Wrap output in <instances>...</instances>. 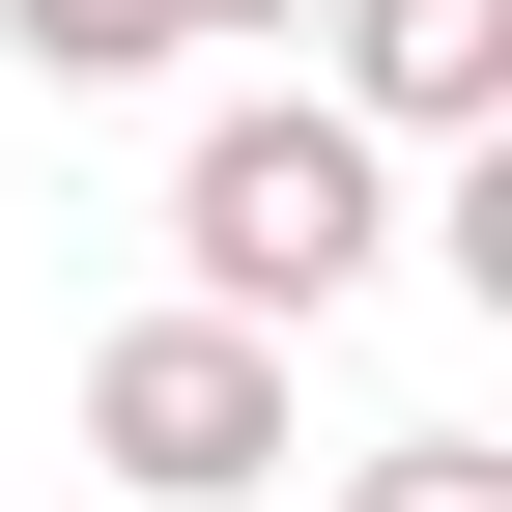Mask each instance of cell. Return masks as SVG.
I'll use <instances>...</instances> for the list:
<instances>
[{"instance_id": "6da1fadb", "label": "cell", "mask_w": 512, "mask_h": 512, "mask_svg": "<svg viewBox=\"0 0 512 512\" xmlns=\"http://www.w3.org/2000/svg\"><path fill=\"white\" fill-rule=\"evenodd\" d=\"M370 256H399V143H370L342 86H228L200 143H171V313H256V342H313Z\"/></svg>"}, {"instance_id": "7a4b0ae2", "label": "cell", "mask_w": 512, "mask_h": 512, "mask_svg": "<svg viewBox=\"0 0 512 512\" xmlns=\"http://www.w3.org/2000/svg\"><path fill=\"white\" fill-rule=\"evenodd\" d=\"M86 456L143 512H256L285 484V342H256V313H114L86 342Z\"/></svg>"}, {"instance_id": "5b68a950", "label": "cell", "mask_w": 512, "mask_h": 512, "mask_svg": "<svg viewBox=\"0 0 512 512\" xmlns=\"http://www.w3.org/2000/svg\"><path fill=\"white\" fill-rule=\"evenodd\" d=\"M342 512H512V456H484V427H370Z\"/></svg>"}, {"instance_id": "8992f818", "label": "cell", "mask_w": 512, "mask_h": 512, "mask_svg": "<svg viewBox=\"0 0 512 512\" xmlns=\"http://www.w3.org/2000/svg\"><path fill=\"white\" fill-rule=\"evenodd\" d=\"M171 29H313V0H171Z\"/></svg>"}, {"instance_id": "3957f363", "label": "cell", "mask_w": 512, "mask_h": 512, "mask_svg": "<svg viewBox=\"0 0 512 512\" xmlns=\"http://www.w3.org/2000/svg\"><path fill=\"white\" fill-rule=\"evenodd\" d=\"M313 29H342V114L370 143H484L512 114V0H313Z\"/></svg>"}, {"instance_id": "277c9868", "label": "cell", "mask_w": 512, "mask_h": 512, "mask_svg": "<svg viewBox=\"0 0 512 512\" xmlns=\"http://www.w3.org/2000/svg\"><path fill=\"white\" fill-rule=\"evenodd\" d=\"M0 57H29V86H143V57H200V29H171V0H0Z\"/></svg>"}]
</instances>
